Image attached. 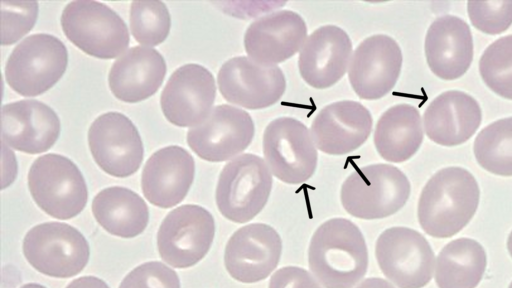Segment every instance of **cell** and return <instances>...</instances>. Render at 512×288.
Returning a JSON list of instances; mask_svg holds the SVG:
<instances>
[{"mask_svg":"<svg viewBox=\"0 0 512 288\" xmlns=\"http://www.w3.org/2000/svg\"><path fill=\"white\" fill-rule=\"evenodd\" d=\"M422 141V120L419 111L412 105H394L377 121L374 131L375 148L388 162L409 160L416 154Z\"/></svg>","mask_w":512,"mask_h":288,"instance_id":"484cf974","label":"cell"},{"mask_svg":"<svg viewBox=\"0 0 512 288\" xmlns=\"http://www.w3.org/2000/svg\"><path fill=\"white\" fill-rule=\"evenodd\" d=\"M487 257L474 239L458 238L440 251L435 271L439 288H475L486 269Z\"/></svg>","mask_w":512,"mask_h":288,"instance_id":"83f0119b","label":"cell"},{"mask_svg":"<svg viewBox=\"0 0 512 288\" xmlns=\"http://www.w3.org/2000/svg\"><path fill=\"white\" fill-rule=\"evenodd\" d=\"M272 173L260 156L245 153L222 169L216 187L220 213L235 223L252 220L265 207L272 189Z\"/></svg>","mask_w":512,"mask_h":288,"instance_id":"277c9868","label":"cell"},{"mask_svg":"<svg viewBox=\"0 0 512 288\" xmlns=\"http://www.w3.org/2000/svg\"><path fill=\"white\" fill-rule=\"evenodd\" d=\"M369 110L353 100L333 102L322 108L311 124L316 148L329 155H345L362 146L372 131Z\"/></svg>","mask_w":512,"mask_h":288,"instance_id":"d6986e66","label":"cell"},{"mask_svg":"<svg viewBox=\"0 0 512 288\" xmlns=\"http://www.w3.org/2000/svg\"><path fill=\"white\" fill-rule=\"evenodd\" d=\"M410 191V182L400 169L378 163L353 171L341 186L340 200L345 211L356 218L381 219L399 211Z\"/></svg>","mask_w":512,"mask_h":288,"instance_id":"3957f363","label":"cell"},{"mask_svg":"<svg viewBox=\"0 0 512 288\" xmlns=\"http://www.w3.org/2000/svg\"><path fill=\"white\" fill-rule=\"evenodd\" d=\"M119 288H180L177 273L158 261L146 262L129 272Z\"/></svg>","mask_w":512,"mask_h":288,"instance_id":"836d02e7","label":"cell"},{"mask_svg":"<svg viewBox=\"0 0 512 288\" xmlns=\"http://www.w3.org/2000/svg\"><path fill=\"white\" fill-rule=\"evenodd\" d=\"M23 254L40 273L69 278L89 261L90 248L83 234L71 225L45 222L30 229L23 240Z\"/></svg>","mask_w":512,"mask_h":288,"instance_id":"ba28073f","label":"cell"},{"mask_svg":"<svg viewBox=\"0 0 512 288\" xmlns=\"http://www.w3.org/2000/svg\"><path fill=\"white\" fill-rule=\"evenodd\" d=\"M307 39L304 19L291 10L275 11L253 21L244 34V48L250 59L277 66L294 56Z\"/></svg>","mask_w":512,"mask_h":288,"instance_id":"ac0fdd59","label":"cell"},{"mask_svg":"<svg viewBox=\"0 0 512 288\" xmlns=\"http://www.w3.org/2000/svg\"><path fill=\"white\" fill-rule=\"evenodd\" d=\"M508 288H512V282L510 283L509 287Z\"/></svg>","mask_w":512,"mask_h":288,"instance_id":"ab89813d","label":"cell"},{"mask_svg":"<svg viewBox=\"0 0 512 288\" xmlns=\"http://www.w3.org/2000/svg\"><path fill=\"white\" fill-rule=\"evenodd\" d=\"M27 180L33 200L51 217L71 219L86 206L85 179L72 160L63 155L50 153L38 157Z\"/></svg>","mask_w":512,"mask_h":288,"instance_id":"5b68a950","label":"cell"},{"mask_svg":"<svg viewBox=\"0 0 512 288\" xmlns=\"http://www.w3.org/2000/svg\"><path fill=\"white\" fill-rule=\"evenodd\" d=\"M215 235V222L205 208L186 204L170 211L163 219L157 246L164 262L175 268L197 264L209 251Z\"/></svg>","mask_w":512,"mask_h":288,"instance_id":"8fae6325","label":"cell"},{"mask_svg":"<svg viewBox=\"0 0 512 288\" xmlns=\"http://www.w3.org/2000/svg\"><path fill=\"white\" fill-rule=\"evenodd\" d=\"M382 273L399 288H422L433 274L434 252L426 238L408 227L384 230L375 245Z\"/></svg>","mask_w":512,"mask_h":288,"instance_id":"30bf717a","label":"cell"},{"mask_svg":"<svg viewBox=\"0 0 512 288\" xmlns=\"http://www.w3.org/2000/svg\"><path fill=\"white\" fill-rule=\"evenodd\" d=\"M194 174L192 155L180 146H167L154 152L146 161L141 188L151 204L171 208L186 197Z\"/></svg>","mask_w":512,"mask_h":288,"instance_id":"7402d4cb","label":"cell"},{"mask_svg":"<svg viewBox=\"0 0 512 288\" xmlns=\"http://www.w3.org/2000/svg\"><path fill=\"white\" fill-rule=\"evenodd\" d=\"M264 160L271 173L287 184H301L316 171L318 152L304 123L292 117L272 120L263 133Z\"/></svg>","mask_w":512,"mask_h":288,"instance_id":"9c48e42d","label":"cell"},{"mask_svg":"<svg viewBox=\"0 0 512 288\" xmlns=\"http://www.w3.org/2000/svg\"><path fill=\"white\" fill-rule=\"evenodd\" d=\"M61 26L75 46L100 59L116 58L130 42L123 19L98 1L76 0L68 3L62 11Z\"/></svg>","mask_w":512,"mask_h":288,"instance_id":"8992f818","label":"cell"},{"mask_svg":"<svg viewBox=\"0 0 512 288\" xmlns=\"http://www.w3.org/2000/svg\"><path fill=\"white\" fill-rule=\"evenodd\" d=\"M351 54V39L342 28L321 26L307 37L300 50V76L312 88H330L345 75Z\"/></svg>","mask_w":512,"mask_h":288,"instance_id":"ffe728a7","label":"cell"},{"mask_svg":"<svg viewBox=\"0 0 512 288\" xmlns=\"http://www.w3.org/2000/svg\"><path fill=\"white\" fill-rule=\"evenodd\" d=\"M66 288H110L102 279L95 276H82L73 280Z\"/></svg>","mask_w":512,"mask_h":288,"instance_id":"d590c367","label":"cell"},{"mask_svg":"<svg viewBox=\"0 0 512 288\" xmlns=\"http://www.w3.org/2000/svg\"><path fill=\"white\" fill-rule=\"evenodd\" d=\"M467 12L472 25L486 34H500L512 24V1H468Z\"/></svg>","mask_w":512,"mask_h":288,"instance_id":"1f68e13d","label":"cell"},{"mask_svg":"<svg viewBox=\"0 0 512 288\" xmlns=\"http://www.w3.org/2000/svg\"><path fill=\"white\" fill-rule=\"evenodd\" d=\"M424 51L434 75L449 81L460 78L473 60V38L469 25L454 15L436 18L427 30Z\"/></svg>","mask_w":512,"mask_h":288,"instance_id":"603a6c76","label":"cell"},{"mask_svg":"<svg viewBox=\"0 0 512 288\" xmlns=\"http://www.w3.org/2000/svg\"><path fill=\"white\" fill-rule=\"evenodd\" d=\"M282 253L278 232L264 223L245 225L232 234L224 252V264L232 278L255 283L277 267Z\"/></svg>","mask_w":512,"mask_h":288,"instance_id":"e0dca14e","label":"cell"},{"mask_svg":"<svg viewBox=\"0 0 512 288\" xmlns=\"http://www.w3.org/2000/svg\"><path fill=\"white\" fill-rule=\"evenodd\" d=\"M479 199L478 183L468 170L455 166L440 169L421 191L419 224L432 237H452L470 222Z\"/></svg>","mask_w":512,"mask_h":288,"instance_id":"6da1fadb","label":"cell"},{"mask_svg":"<svg viewBox=\"0 0 512 288\" xmlns=\"http://www.w3.org/2000/svg\"><path fill=\"white\" fill-rule=\"evenodd\" d=\"M92 213L108 233L122 238L141 234L149 221L145 201L136 192L119 186L101 190L92 201Z\"/></svg>","mask_w":512,"mask_h":288,"instance_id":"4316f807","label":"cell"},{"mask_svg":"<svg viewBox=\"0 0 512 288\" xmlns=\"http://www.w3.org/2000/svg\"><path fill=\"white\" fill-rule=\"evenodd\" d=\"M171 18L162 1H134L130 6V29L137 42L156 46L168 36Z\"/></svg>","mask_w":512,"mask_h":288,"instance_id":"4dcf8cb0","label":"cell"},{"mask_svg":"<svg viewBox=\"0 0 512 288\" xmlns=\"http://www.w3.org/2000/svg\"><path fill=\"white\" fill-rule=\"evenodd\" d=\"M37 2H2V45L20 40L34 26L38 16Z\"/></svg>","mask_w":512,"mask_h":288,"instance_id":"d6a6232c","label":"cell"},{"mask_svg":"<svg viewBox=\"0 0 512 288\" xmlns=\"http://www.w3.org/2000/svg\"><path fill=\"white\" fill-rule=\"evenodd\" d=\"M215 96L212 73L199 64H185L166 83L160 97L161 110L170 123L194 127L210 114Z\"/></svg>","mask_w":512,"mask_h":288,"instance_id":"2e32d148","label":"cell"},{"mask_svg":"<svg viewBox=\"0 0 512 288\" xmlns=\"http://www.w3.org/2000/svg\"><path fill=\"white\" fill-rule=\"evenodd\" d=\"M478 102L468 93L449 90L441 93L426 108L423 124L430 140L442 146L468 141L481 124Z\"/></svg>","mask_w":512,"mask_h":288,"instance_id":"cb8c5ba5","label":"cell"},{"mask_svg":"<svg viewBox=\"0 0 512 288\" xmlns=\"http://www.w3.org/2000/svg\"><path fill=\"white\" fill-rule=\"evenodd\" d=\"M356 288H395L391 283L388 281L378 278V277H371L365 279L363 282H361Z\"/></svg>","mask_w":512,"mask_h":288,"instance_id":"8d00e7d4","label":"cell"},{"mask_svg":"<svg viewBox=\"0 0 512 288\" xmlns=\"http://www.w3.org/2000/svg\"><path fill=\"white\" fill-rule=\"evenodd\" d=\"M20 288H46V287L41 284H38V283H28V284L23 285Z\"/></svg>","mask_w":512,"mask_h":288,"instance_id":"74e56055","label":"cell"},{"mask_svg":"<svg viewBox=\"0 0 512 288\" xmlns=\"http://www.w3.org/2000/svg\"><path fill=\"white\" fill-rule=\"evenodd\" d=\"M88 144L96 164L114 177L134 174L143 160L140 134L133 122L120 112L97 117L89 128Z\"/></svg>","mask_w":512,"mask_h":288,"instance_id":"4fadbf2b","label":"cell"},{"mask_svg":"<svg viewBox=\"0 0 512 288\" xmlns=\"http://www.w3.org/2000/svg\"><path fill=\"white\" fill-rule=\"evenodd\" d=\"M68 52L57 37L40 33L24 38L11 52L5 66L8 85L22 96H37L63 76Z\"/></svg>","mask_w":512,"mask_h":288,"instance_id":"52a82bcc","label":"cell"},{"mask_svg":"<svg viewBox=\"0 0 512 288\" xmlns=\"http://www.w3.org/2000/svg\"><path fill=\"white\" fill-rule=\"evenodd\" d=\"M269 288H321L316 279L305 269L286 266L270 278Z\"/></svg>","mask_w":512,"mask_h":288,"instance_id":"e575fe53","label":"cell"},{"mask_svg":"<svg viewBox=\"0 0 512 288\" xmlns=\"http://www.w3.org/2000/svg\"><path fill=\"white\" fill-rule=\"evenodd\" d=\"M507 248H508L510 255L512 256V231L510 232L508 239H507Z\"/></svg>","mask_w":512,"mask_h":288,"instance_id":"f35d334b","label":"cell"},{"mask_svg":"<svg viewBox=\"0 0 512 288\" xmlns=\"http://www.w3.org/2000/svg\"><path fill=\"white\" fill-rule=\"evenodd\" d=\"M309 268L324 288H353L366 274L368 250L364 236L352 221L332 218L312 235Z\"/></svg>","mask_w":512,"mask_h":288,"instance_id":"7a4b0ae2","label":"cell"},{"mask_svg":"<svg viewBox=\"0 0 512 288\" xmlns=\"http://www.w3.org/2000/svg\"><path fill=\"white\" fill-rule=\"evenodd\" d=\"M473 152L477 163L499 176H512V116L484 127L476 136Z\"/></svg>","mask_w":512,"mask_h":288,"instance_id":"f1b7e54d","label":"cell"},{"mask_svg":"<svg viewBox=\"0 0 512 288\" xmlns=\"http://www.w3.org/2000/svg\"><path fill=\"white\" fill-rule=\"evenodd\" d=\"M479 73L491 91L512 100V35L500 37L485 49Z\"/></svg>","mask_w":512,"mask_h":288,"instance_id":"f546056e","label":"cell"},{"mask_svg":"<svg viewBox=\"0 0 512 288\" xmlns=\"http://www.w3.org/2000/svg\"><path fill=\"white\" fill-rule=\"evenodd\" d=\"M402 51L396 40L385 34L365 38L351 56L348 77L356 95L377 100L396 85L402 68Z\"/></svg>","mask_w":512,"mask_h":288,"instance_id":"9a60e30c","label":"cell"},{"mask_svg":"<svg viewBox=\"0 0 512 288\" xmlns=\"http://www.w3.org/2000/svg\"><path fill=\"white\" fill-rule=\"evenodd\" d=\"M217 83L226 101L250 110L274 105L286 90L280 67L262 65L247 56L227 60L219 69Z\"/></svg>","mask_w":512,"mask_h":288,"instance_id":"5bb4252c","label":"cell"},{"mask_svg":"<svg viewBox=\"0 0 512 288\" xmlns=\"http://www.w3.org/2000/svg\"><path fill=\"white\" fill-rule=\"evenodd\" d=\"M165 74V60L156 49L134 46L113 63L108 83L117 99L136 103L155 94Z\"/></svg>","mask_w":512,"mask_h":288,"instance_id":"d4e9b609","label":"cell"},{"mask_svg":"<svg viewBox=\"0 0 512 288\" xmlns=\"http://www.w3.org/2000/svg\"><path fill=\"white\" fill-rule=\"evenodd\" d=\"M2 142L27 153L49 150L60 134L56 112L38 100H20L2 107Z\"/></svg>","mask_w":512,"mask_h":288,"instance_id":"44dd1931","label":"cell"},{"mask_svg":"<svg viewBox=\"0 0 512 288\" xmlns=\"http://www.w3.org/2000/svg\"><path fill=\"white\" fill-rule=\"evenodd\" d=\"M254 134L255 126L249 113L222 104L214 107L204 121L188 130L187 144L203 160L222 162L246 150Z\"/></svg>","mask_w":512,"mask_h":288,"instance_id":"7c38bea8","label":"cell"}]
</instances>
